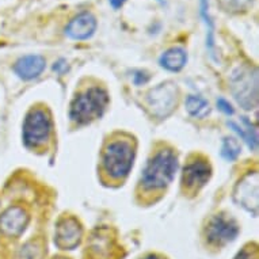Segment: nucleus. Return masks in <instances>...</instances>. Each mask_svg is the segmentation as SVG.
<instances>
[{
	"label": "nucleus",
	"mask_w": 259,
	"mask_h": 259,
	"mask_svg": "<svg viewBox=\"0 0 259 259\" xmlns=\"http://www.w3.org/2000/svg\"><path fill=\"white\" fill-rule=\"evenodd\" d=\"M109 103V95L101 87H91L73 99L69 110V117L79 125L90 123L102 117Z\"/></svg>",
	"instance_id": "f257e3e1"
},
{
	"label": "nucleus",
	"mask_w": 259,
	"mask_h": 259,
	"mask_svg": "<svg viewBox=\"0 0 259 259\" xmlns=\"http://www.w3.org/2000/svg\"><path fill=\"white\" fill-rule=\"evenodd\" d=\"M177 170L178 159L175 153L170 149H163L147 163L143 171V185L149 190L163 189L174 179Z\"/></svg>",
	"instance_id": "f03ea898"
},
{
	"label": "nucleus",
	"mask_w": 259,
	"mask_h": 259,
	"mask_svg": "<svg viewBox=\"0 0 259 259\" xmlns=\"http://www.w3.org/2000/svg\"><path fill=\"white\" fill-rule=\"evenodd\" d=\"M235 99L243 109L251 110L258 105V71L252 67L238 68L231 77Z\"/></svg>",
	"instance_id": "7ed1b4c3"
},
{
	"label": "nucleus",
	"mask_w": 259,
	"mask_h": 259,
	"mask_svg": "<svg viewBox=\"0 0 259 259\" xmlns=\"http://www.w3.org/2000/svg\"><path fill=\"white\" fill-rule=\"evenodd\" d=\"M135 160V149L127 141H114L103 153V167L113 178H123L129 174Z\"/></svg>",
	"instance_id": "20e7f679"
},
{
	"label": "nucleus",
	"mask_w": 259,
	"mask_h": 259,
	"mask_svg": "<svg viewBox=\"0 0 259 259\" xmlns=\"http://www.w3.org/2000/svg\"><path fill=\"white\" fill-rule=\"evenodd\" d=\"M52 129L51 117L44 110L35 109L26 115L23 123V141L27 147L35 148L49 139Z\"/></svg>",
	"instance_id": "39448f33"
},
{
	"label": "nucleus",
	"mask_w": 259,
	"mask_h": 259,
	"mask_svg": "<svg viewBox=\"0 0 259 259\" xmlns=\"http://www.w3.org/2000/svg\"><path fill=\"white\" fill-rule=\"evenodd\" d=\"M239 227L236 221L225 214H217L208 223L206 239L213 246H224L236 239Z\"/></svg>",
	"instance_id": "423d86ee"
},
{
	"label": "nucleus",
	"mask_w": 259,
	"mask_h": 259,
	"mask_svg": "<svg viewBox=\"0 0 259 259\" xmlns=\"http://www.w3.org/2000/svg\"><path fill=\"white\" fill-rule=\"evenodd\" d=\"M235 201L254 216L258 214L259 205V185H258V172H250L247 174L242 181L235 187Z\"/></svg>",
	"instance_id": "0eeeda50"
},
{
	"label": "nucleus",
	"mask_w": 259,
	"mask_h": 259,
	"mask_svg": "<svg viewBox=\"0 0 259 259\" xmlns=\"http://www.w3.org/2000/svg\"><path fill=\"white\" fill-rule=\"evenodd\" d=\"M81 227L76 219L67 217L56 227L55 243L61 250H73L80 243Z\"/></svg>",
	"instance_id": "6e6552de"
},
{
	"label": "nucleus",
	"mask_w": 259,
	"mask_h": 259,
	"mask_svg": "<svg viewBox=\"0 0 259 259\" xmlns=\"http://www.w3.org/2000/svg\"><path fill=\"white\" fill-rule=\"evenodd\" d=\"M29 216L21 206H11L0 216V231L6 236L17 238L26 230Z\"/></svg>",
	"instance_id": "1a4fd4ad"
},
{
	"label": "nucleus",
	"mask_w": 259,
	"mask_h": 259,
	"mask_svg": "<svg viewBox=\"0 0 259 259\" xmlns=\"http://www.w3.org/2000/svg\"><path fill=\"white\" fill-rule=\"evenodd\" d=\"M97 30V19L91 13H81L73 18L65 27V33L69 38L83 41L93 37Z\"/></svg>",
	"instance_id": "9d476101"
},
{
	"label": "nucleus",
	"mask_w": 259,
	"mask_h": 259,
	"mask_svg": "<svg viewBox=\"0 0 259 259\" xmlns=\"http://www.w3.org/2000/svg\"><path fill=\"white\" fill-rule=\"evenodd\" d=\"M210 174H212V168L206 161H191L183 170L182 182L189 189H198L208 182Z\"/></svg>",
	"instance_id": "9b49d317"
},
{
	"label": "nucleus",
	"mask_w": 259,
	"mask_h": 259,
	"mask_svg": "<svg viewBox=\"0 0 259 259\" xmlns=\"http://www.w3.org/2000/svg\"><path fill=\"white\" fill-rule=\"evenodd\" d=\"M45 69V59L42 56L30 55L25 56L17 61L14 65V71L23 80H31L39 76Z\"/></svg>",
	"instance_id": "f8f14e48"
},
{
	"label": "nucleus",
	"mask_w": 259,
	"mask_h": 259,
	"mask_svg": "<svg viewBox=\"0 0 259 259\" xmlns=\"http://www.w3.org/2000/svg\"><path fill=\"white\" fill-rule=\"evenodd\" d=\"M187 55L182 48H171L160 57V65L171 72H178L186 65Z\"/></svg>",
	"instance_id": "ddd939ff"
},
{
	"label": "nucleus",
	"mask_w": 259,
	"mask_h": 259,
	"mask_svg": "<svg viewBox=\"0 0 259 259\" xmlns=\"http://www.w3.org/2000/svg\"><path fill=\"white\" fill-rule=\"evenodd\" d=\"M242 121H243V125L246 126V131L243 129V126H239L238 123H235V122H228V125L234 129L235 132L238 133L239 136L242 137L243 140L246 141L251 149L256 151V148H258V135H256V129L252 127L251 122L246 118V117H243Z\"/></svg>",
	"instance_id": "4468645a"
},
{
	"label": "nucleus",
	"mask_w": 259,
	"mask_h": 259,
	"mask_svg": "<svg viewBox=\"0 0 259 259\" xmlns=\"http://www.w3.org/2000/svg\"><path fill=\"white\" fill-rule=\"evenodd\" d=\"M186 109L189 114L196 118H205L210 111L209 103L201 97H189L186 99Z\"/></svg>",
	"instance_id": "2eb2a0df"
},
{
	"label": "nucleus",
	"mask_w": 259,
	"mask_h": 259,
	"mask_svg": "<svg viewBox=\"0 0 259 259\" xmlns=\"http://www.w3.org/2000/svg\"><path fill=\"white\" fill-rule=\"evenodd\" d=\"M242 148L238 140H235L232 137H225L223 140V147H221V156L224 157L225 160H235L239 156Z\"/></svg>",
	"instance_id": "dca6fc26"
},
{
	"label": "nucleus",
	"mask_w": 259,
	"mask_h": 259,
	"mask_svg": "<svg viewBox=\"0 0 259 259\" xmlns=\"http://www.w3.org/2000/svg\"><path fill=\"white\" fill-rule=\"evenodd\" d=\"M220 6L228 13H240L248 9L252 0H219Z\"/></svg>",
	"instance_id": "f3484780"
},
{
	"label": "nucleus",
	"mask_w": 259,
	"mask_h": 259,
	"mask_svg": "<svg viewBox=\"0 0 259 259\" xmlns=\"http://www.w3.org/2000/svg\"><path fill=\"white\" fill-rule=\"evenodd\" d=\"M42 250L37 243H27L18 254V259H41Z\"/></svg>",
	"instance_id": "a211bd4d"
},
{
	"label": "nucleus",
	"mask_w": 259,
	"mask_h": 259,
	"mask_svg": "<svg viewBox=\"0 0 259 259\" xmlns=\"http://www.w3.org/2000/svg\"><path fill=\"white\" fill-rule=\"evenodd\" d=\"M201 15L205 19V23L208 26V37H206V41H208L209 49L212 51L213 45H214V41H213V23L210 21V17H209L208 13V0H201Z\"/></svg>",
	"instance_id": "6ab92c4d"
},
{
	"label": "nucleus",
	"mask_w": 259,
	"mask_h": 259,
	"mask_svg": "<svg viewBox=\"0 0 259 259\" xmlns=\"http://www.w3.org/2000/svg\"><path fill=\"white\" fill-rule=\"evenodd\" d=\"M217 106H219V109H220L221 111H224L227 115L234 114V109H232V106H231L230 103L227 102L225 99H219V101H217Z\"/></svg>",
	"instance_id": "aec40b11"
},
{
	"label": "nucleus",
	"mask_w": 259,
	"mask_h": 259,
	"mask_svg": "<svg viewBox=\"0 0 259 259\" xmlns=\"http://www.w3.org/2000/svg\"><path fill=\"white\" fill-rule=\"evenodd\" d=\"M235 259H256V254L250 250H243L242 252H239Z\"/></svg>",
	"instance_id": "412c9836"
},
{
	"label": "nucleus",
	"mask_w": 259,
	"mask_h": 259,
	"mask_svg": "<svg viewBox=\"0 0 259 259\" xmlns=\"http://www.w3.org/2000/svg\"><path fill=\"white\" fill-rule=\"evenodd\" d=\"M126 0H110V5L113 6V9H119V7H122V5L125 3ZM159 3L161 5H164V0H157Z\"/></svg>",
	"instance_id": "4be33fe9"
},
{
	"label": "nucleus",
	"mask_w": 259,
	"mask_h": 259,
	"mask_svg": "<svg viewBox=\"0 0 259 259\" xmlns=\"http://www.w3.org/2000/svg\"><path fill=\"white\" fill-rule=\"evenodd\" d=\"M144 259H160L159 256H156V255H149V256H147V258Z\"/></svg>",
	"instance_id": "5701e85b"
}]
</instances>
